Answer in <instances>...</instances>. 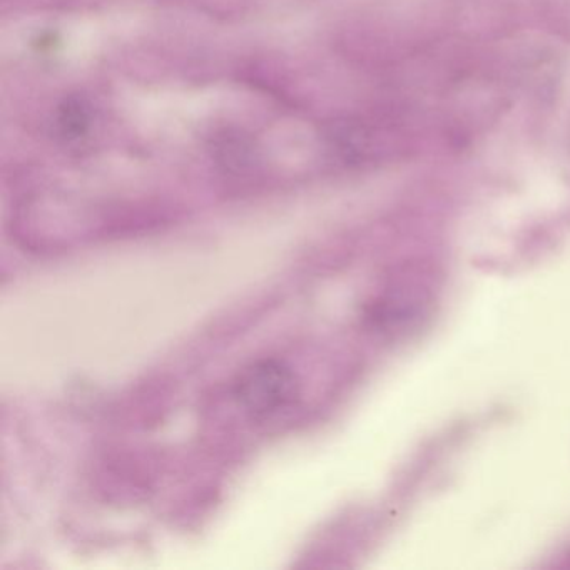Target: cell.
<instances>
[{
    "label": "cell",
    "instance_id": "obj_1",
    "mask_svg": "<svg viewBox=\"0 0 570 570\" xmlns=\"http://www.w3.org/2000/svg\"><path fill=\"white\" fill-rule=\"evenodd\" d=\"M233 392L249 415L269 419L298 402L302 382L283 360H258L239 373Z\"/></svg>",
    "mask_w": 570,
    "mask_h": 570
},
{
    "label": "cell",
    "instance_id": "obj_2",
    "mask_svg": "<svg viewBox=\"0 0 570 570\" xmlns=\"http://www.w3.org/2000/svg\"><path fill=\"white\" fill-rule=\"evenodd\" d=\"M61 125L65 126L66 135H81L82 128L88 125V111L82 108L81 102H68L65 109V116L61 118Z\"/></svg>",
    "mask_w": 570,
    "mask_h": 570
}]
</instances>
